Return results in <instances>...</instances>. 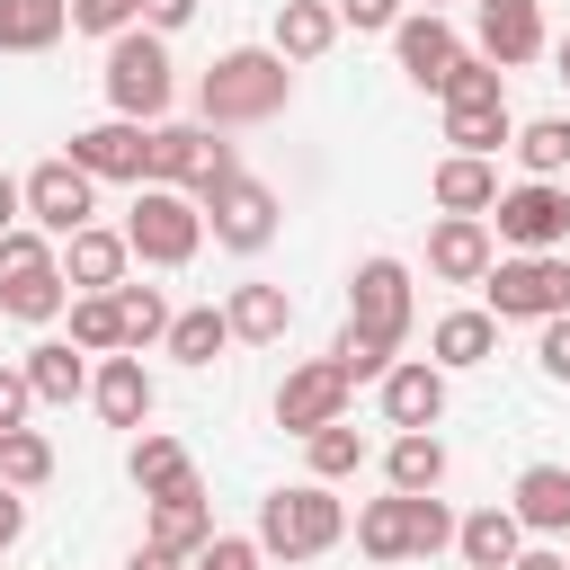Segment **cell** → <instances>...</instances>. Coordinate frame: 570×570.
Wrapping results in <instances>:
<instances>
[{"label":"cell","instance_id":"11","mask_svg":"<svg viewBox=\"0 0 570 570\" xmlns=\"http://www.w3.org/2000/svg\"><path fill=\"white\" fill-rule=\"evenodd\" d=\"M347 374H338V356H321V365H294L285 383H276V428H294V436H321V428H338L347 419Z\"/></svg>","mask_w":570,"mask_h":570},{"label":"cell","instance_id":"51","mask_svg":"<svg viewBox=\"0 0 570 570\" xmlns=\"http://www.w3.org/2000/svg\"><path fill=\"white\" fill-rule=\"evenodd\" d=\"M552 62H561V80H570V36H561V45H552Z\"/></svg>","mask_w":570,"mask_h":570},{"label":"cell","instance_id":"52","mask_svg":"<svg viewBox=\"0 0 570 570\" xmlns=\"http://www.w3.org/2000/svg\"><path fill=\"white\" fill-rule=\"evenodd\" d=\"M428 9H436V0H428Z\"/></svg>","mask_w":570,"mask_h":570},{"label":"cell","instance_id":"40","mask_svg":"<svg viewBox=\"0 0 570 570\" xmlns=\"http://www.w3.org/2000/svg\"><path fill=\"white\" fill-rule=\"evenodd\" d=\"M454 543V517H445V499L428 490V499H410V561H428V552H445Z\"/></svg>","mask_w":570,"mask_h":570},{"label":"cell","instance_id":"36","mask_svg":"<svg viewBox=\"0 0 570 570\" xmlns=\"http://www.w3.org/2000/svg\"><path fill=\"white\" fill-rule=\"evenodd\" d=\"M36 481H53V445L36 428H9L0 436V490H36Z\"/></svg>","mask_w":570,"mask_h":570},{"label":"cell","instance_id":"17","mask_svg":"<svg viewBox=\"0 0 570 570\" xmlns=\"http://www.w3.org/2000/svg\"><path fill=\"white\" fill-rule=\"evenodd\" d=\"M383 419L401 428V436H419V428H436L445 419V365H392L383 374Z\"/></svg>","mask_w":570,"mask_h":570},{"label":"cell","instance_id":"21","mask_svg":"<svg viewBox=\"0 0 570 570\" xmlns=\"http://www.w3.org/2000/svg\"><path fill=\"white\" fill-rule=\"evenodd\" d=\"M508 508H517L525 534H570V472H561V463H525Z\"/></svg>","mask_w":570,"mask_h":570},{"label":"cell","instance_id":"25","mask_svg":"<svg viewBox=\"0 0 570 570\" xmlns=\"http://www.w3.org/2000/svg\"><path fill=\"white\" fill-rule=\"evenodd\" d=\"M338 45V9H321V0H276V53L285 62H321Z\"/></svg>","mask_w":570,"mask_h":570},{"label":"cell","instance_id":"7","mask_svg":"<svg viewBox=\"0 0 570 570\" xmlns=\"http://www.w3.org/2000/svg\"><path fill=\"white\" fill-rule=\"evenodd\" d=\"M196 205H205V232H214L223 249H240V258L276 240V187H258L249 169H232V178H214V187H205Z\"/></svg>","mask_w":570,"mask_h":570},{"label":"cell","instance_id":"8","mask_svg":"<svg viewBox=\"0 0 570 570\" xmlns=\"http://www.w3.org/2000/svg\"><path fill=\"white\" fill-rule=\"evenodd\" d=\"M499 240L517 249V258H552L561 240H570V196L552 187V178H525V187H499Z\"/></svg>","mask_w":570,"mask_h":570},{"label":"cell","instance_id":"23","mask_svg":"<svg viewBox=\"0 0 570 570\" xmlns=\"http://www.w3.org/2000/svg\"><path fill=\"white\" fill-rule=\"evenodd\" d=\"M223 321H232V338H249V347H276V338L294 330V303H285V285H232Z\"/></svg>","mask_w":570,"mask_h":570},{"label":"cell","instance_id":"22","mask_svg":"<svg viewBox=\"0 0 570 570\" xmlns=\"http://www.w3.org/2000/svg\"><path fill=\"white\" fill-rule=\"evenodd\" d=\"M428 196H436L445 214H490V205H499V169L472 160V151H445L436 178H428Z\"/></svg>","mask_w":570,"mask_h":570},{"label":"cell","instance_id":"5","mask_svg":"<svg viewBox=\"0 0 570 570\" xmlns=\"http://www.w3.org/2000/svg\"><path fill=\"white\" fill-rule=\"evenodd\" d=\"M107 107L134 116V125H160L169 116V53H160L151 27H125L107 45Z\"/></svg>","mask_w":570,"mask_h":570},{"label":"cell","instance_id":"33","mask_svg":"<svg viewBox=\"0 0 570 570\" xmlns=\"http://www.w3.org/2000/svg\"><path fill=\"white\" fill-rule=\"evenodd\" d=\"M223 347H232V321H223L214 303H196V312L169 321V356H178V365H214Z\"/></svg>","mask_w":570,"mask_h":570},{"label":"cell","instance_id":"18","mask_svg":"<svg viewBox=\"0 0 570 570\" xmlns=\"http://www.w3.org/2000/svg\"><path fill=\"white\" fill-rule=\"evenodd\" d=\"M454 552H463V570H517V552H525L517 508H472V517L454 525Z\"/></svg>","mask_w":570,"mask_h":570},{"label":"cell","instance_id":"3","mask_svg":"<svg viewBox=\"0 0 570 570\" xmlns=\"http://www.w3.org/2000/svg\"><path fill=\"white\" fill-rule=\"evenodd\" d=\"M62 294H71V276H62V258H53V240L45 232H0V312L9 321H53L62 312Z\"/></svg>","mask_w":570,"mask_h":570},{"label":"cell","instance_id":"43","mask_svg":"<svg viewBox=\"0 0 570 570\" xmlns=\"http://www.w3.org/2000/svg\"><path fill=\"white\" fill-rule=\"evenodd\" d=\"M27 410H36V383H27V365H0V436H9V428H27Z\"/></svg>","mask_w":570,"mask_h":570},{"label":"cell","instance_id":"19","mask_svg":"<svg viewBox=\"0 0 570 570\" xmlns=\"http://www.w3.org/2000/svg\"><path fill=\"white\" fill-rule=\"evenodd\" d=\"M125 258H134L125 232H98V223L62 240V276H71L80 294H116V285H125Z\"/></svg>","mask_w":570,"mask_h":570},{"label":"cell","instance_id":"48","mask_svg":"<svg viewBox=\"0 0 570 570\" xmlns=\"http://www.w3.org/2000/svg\"><path fill=\"white\" fill-rule=\"evenodd\" d=\"M18 525H27V508H18V490H0V552L18 543Z\"/></svg>","mask_w":570,"mask_h":570},{"label":"cell","instance_id":"27","mask_svg":"<svg viewBox=\"0 0 570 570\" xmlns=\"http://www.w3.org/2000/svg\"><path fill=\"white\" fill-rule=\"evenodd\" d=\"M71 27V0H0V53H45Z\"/></svg>","mask_w":570,"mask_h":570},{"label":"cell","instance_id":"31","mask_svg":"<svg viewBox=\"0 0 570 570\" xmlns=\"http://www.w3.org/2000/svg\"><path fill=\"white\" fill-rule=\"evenodd\" d=\"M356 552H365V561H410V499H401V490H392V499H365Z\"/></svg>","mask_w":570,"mask_h":570},{"label":"cell","instance_id":"46","mask_svg":"<svg viewBox=\"0 0 570 570\" xmlns=\"http://www.w3.org/2000/svg\"><path fill=\"white\" fill-rule=\"evenodd\" d=\"M142 18H151V36H169V27L196 18V0H142Z\"/></svg>","mask_w":570,"mask_h":570},{"label":"cell","instance_id":"45","mask_svg":"<svg viewBox=\"0 0 570 570\" xmlns=\"http://www.w3.org/2000/svg\"><path fill=\"white\" fill-rule=\"evenodd\" d=\"M534 356H543V374H552V383H570V312H561V321H543V347H534Z\"/></svg>","mask_w":570,"mask_h":570},{"label":"cell","instance_id":"16","mask_svg":"<svg viewBox=\"0 0 570 570\" xmlns=\"http://www.w3.org/2000/svg\"><path fill=\"white\" fill-rule=\"evenodd\" d=\"M392 53H401V71H410L419 89H445V71L463 62V45H454V27H445L436 9L401 18V27H392Z\"/></svg>","mask_w":570,"mask_h":570},{"label":"cell","instance_id":"12","mask_svg":"<svg viewBox=\"0 0 570 570\" xmlns=\"http://www.w3.org/2000/svg\"><path fill=\"white\" fill-rule=\"evenodd\" d=\"M347 330H365V338H383V347L401 356V338H410V267H401V258H365V267H356V312H347Z\"/></svg>","mask_w":570,"mask_h":570},{"label":"cell","instance_id":"47","mask_svg":"<svg viewBox=\"0 0 570 570\" xmlns=\"http://www.w3.org/2000/svg\"><path fill=\"white\" fill-rule=\"evenodd\" d=\"M18 205H27V178L0 169V232H18Z\"/></svg>","mask_w":570,"mask_h":570},{"label":"cell","instance_id":"10","mask_svg":"<svg viewBox=\"0 0 570 570\" xmlns=\"http://www.w3.org/2000/svg\"><path fill=\"white\" fill-rule=\"evenodd\" d=\"M89 205H98V178L62 151V160H36L27 169V214L53 232V240H71V232H89Z\"/></svg>","mask_w":570,"mask_h":570},{"label":"cell","instance_id":"4","mask_svg":"<svg viewBox=\"0 0 570 570\" xmlns=\"http://www.w3.org/2000/svg\"><path fill=\"white\" fill-rule=\"evenodd\" d=\"M125 249L151 258V267H187L205 249V205L178 196V187H142L134 214H125Z\"/></svg>","mask_w":570,"mask_h":570},{"label":"cell","instance_id":"30","mask_svg":"<svg viewBox=\"0 0 570 570\" xmlns=\"http://www.w3.org/2000/svg\"><path fill=\"white\" fill-rule=\"evenodd\" d=\"M383 472H392V490H401V499H428V490L445 481V445H436L428 428H419V436H392Z\"/></svg>","mask_w":570,"mask_h":570},{"label":"cell","instance_id":"42","mask_svg":"<svg viewBox=\"0 0 570 570\" xmlns=\"http://www.w3.org/2000/svg\"><path fill=\"white\" fill-rule=\"evenodd\" d=\"M258 561H267V552H258V534H214L187 570H258Z\"/></svg>","mask_w":570,"mask_h":570},{"label":"cell","instance_id":"20","mask_svg":"<svg viewBox=\"0 0 570 570\" xmlns=\"http://www.w3.org/2000/svg\"><path fill=\"white\" fill-rule=\"evenodd\" d=\"M89 401H98L107 428H142V419H151V374H142V356H107V365L89 374Z\"/></svg>","mask_w":570,"mask_h":570},{"label":"cell","instance_id":"2","mask_svg":"<svg viewBox=\"0 0 570 570\" xmlns=\"http://www.w3.org/2000/svg\"><path fill=\"white\" fill-rule=\"evenodd\" d=\"M347 534V508L330 499V481H285L258 499V552L267 561H321Z\"/></svg>","mask_w":570,"mask_h":570},{"label":"cell","instance_id":"49","mask_svg":"<svg viewBox=\"0 0 570 570\" xmlns=\"http://www.w3.org/2000/svg\"><path fill=\"white\" fill-rule=\"evenodd\" d=\"M125 570H178V552H160V543H142V552H134Z\"/></svg>","mask_w":570,"mask_h":570},{"label":"cell","instance_id":"15","mask_svg":"<svg viewBox=\"0 0 570 570\" xmlns=\"http://www.w3.org/2000/svg\"><path fill=\"white\" fill-rule=\"evenodd\" d=\"M472 27H481V62H499V71L543 53V9L534 0H481Z\"/></svg>","mask_w":570,"mask_h":570},{"label":"cell","instance_id":"29","mask_svg":"<svg viewBox=\"0 0 570 570\" xmlns=\"http://www.w3.org/2000/svg\"><path fill=\"white\" fill-rule=\"evenodd\" d=\"M27 383H36V401H80L89 392V365L71 356V338H45V347H27Z\"/></svg>","mask_w":570,"mask_h":570},{"label":"cell","instance_id":"41","mask_svg":"<svg viewBox=\"0 0 570 570\" xmlns=\"http://www.w3.org/2000/svg\"><path fill=\"white\" fill-rule=\"evenodd\" d=\"M142 18V0H71V27L80 36H125Z\"/></svg>","mask_w":570,"mask_h":570},{"label":"cell","instance_id":"37","mask_svg":"<svg viewBox=\"0 0 570 570\" xmlns=\"http://www.w3.org/2000/svg\"><path fill=\"white\" fill-rule=\"evenodd\" d=\"M116 303H125V347H151V338H169V321H178L151 285H116Z\"/></svg>","mask_w":570,"mask_h":570},{"label":"cell","instance_id":"34","mask_svg":"<svg viewBox=\"0 0 570 570\" xmlns=\"http://www.w3.org/2000/svg\"><path fill=\"white\" fill-rule=\"evenodd\" d=\"M517 160H525V178H561V169H570V116L517 125Z\"/></svg>","mask_w":570,"mask_h":570},{"label":"cell","instance_id":"13","mask_svg":"<svg viewBox=\"0 0 570 570\" xmlns=\"http://www.w3.org/2000/svg\"><path fill=\"white\" fill-rule=\"evenodd\" d=\"M71 160L89 169V178H151V125H134V116H107V125H89V134H71Z\"/></svg>","mask_w":570,"mask_h":570},{"label":"cell","instance_id":"28","mask_svg":"<svg viewBox=\"0 0 570 570\" xmlns=\"http://www.w3.org/2000/svg\"><path fill=\"white\" fill-rule=\"evenodd\" d=\"M134 490H142V499H178V490H196L187 445H178V436H142V445H134Z\"/></svg>","mask_w":570,"mask_h":570},{"label":"cell","instance_id":"38","mask_svg":"<svg viewBox=\"0 0 570 570\" xmlns=\"http://www.w3.org/2000/svg\"><path fill=\"white\" fill-rule=\"evenodd\" d=\"M303 445H312V481H347V472L365 463V436H356L347 419H338V428H321V436H303Z\"/></svg>","mask_w":570,"mask_h":570},{"label":"cell","instance_id":"26","mask_svg":"<svg viewBox=\"0 0 570 570\" xmlns=\"http://www.w3.org/2000/svg\"><path fill=\"white\" fill-rule=\"evenodd\" d=\"M490 347H499V321L490 312H445L436 330H428V356L454 374V365H490Z\"/></svg>","mask_w":570,"mask_h":570},{"label":"cell","instance_id":"44","mask_svg":"<svg viewBox=\"0 0 570 570\" xmlns=\"http://www.w3.org/2000/svg\"><path fill=\"white\" fill-rule=\"evenodd\" d=\"M338 27L374 36V27H401V0H338Z\"/></svg>","mask_w":570,"mask_h":570},{"label":"cell","instance_id":"50","mask_svg":"<svg viewBox=\"0 0 570 570\" xmlns=\"http://www.w3.org/2000/svg\"><path fill=\"white\" fill-rule=\"evenodd\" d=\"M517 570H570L561 552H517Z\"/></svg>","mask_w":570,"mask_h":570},{"label":"cell","instance_id":"35","mask_svg":"<svg viewBox=\"0 0 570 570\" xmlns=\"http://www.w3.org/2000/svg\"><path fill=\"white\" fill-rule=\"evenodd\" d=\"M71 347L116 356V347H125V303H116V294H80V303H71Z\"/></svg>","mask_w":570,"mask_h":570},{"label":"cell","instance_id":"9","mask_svg":"<svg viewBox=\"0 0 570 570\" xmlns=\"http://www.w3.org/2000/svg\"><path fill=\"white\" fill-rule=\"evenodd\" d=\"M232 142H214V125H151V187H214L232 178Z\"/></svg>","mask_w":570,"mask_h":570},{"label":"cell","instance_id":"14","mask_svg":"<svg viewBox=\"0 0 570 570\" xmlns=\"http://www.w3.org/2000/svg\"><path fill=\"white\" fill-rule=\"evenodd\" d=\"M428 267H436L445 285H481V276L499 267V249H490V223H481V214H445V223L428 232Z\"/></svg>","mask_w":570,"mask_h":570},{"label":"cell","instance_id":"6","mask_svg":"<svg viewBox=\"0 0 570 570\" xmlns=\"http://www.w3.org/2000/svg\"><path fill=\"white\" fill-rule=\"evenodd\" d=\"M481 294H490V321H561L570 312V258L561 249L552 258H499L481 276Z\"/></svg>","mask_w":570,"mask_h":570},{"label":"cell","instance_id":"39","mask_svg":"<svg viewBox=\"0 0 570 570\" xmlns=\"http://www.w3.org/2000/svg\"><path fill=\"white\" fill-rule=\"evenodd\" d=\"M445 107H490V98H508L499 89V62H481V53H463L454 71H445V89H436Z\"/></svg>","mask_w":570,"mask_h":570},{"label":"cell","instance_id":"1","mask_svg":"<svg viewBox=\"0 0 570 570\" xmlns=\"http://www.w3.org/2000/svg\"><path fill=\"white\" fill-rule=\"evenodd\" d=\"M285 98H294V62H285L276 45H232V53L205 71V89H196L205 125H267Z\"/></svg>","mask_w":570,"mask_h":570},{"label":"cell","instance_id":"32","mask_svg":"<svg viewBox=\"0 0 570 570\" xmlns=\"http://www.w3.org/2000/svg\"><path fill=\"white\" fill-rule=\"evenodd\" d=\"M445 142H454V151H472V160H490L499 142H517L508 98H490V107H445Z\"/></svg>","mask_w":570,"mask_h":570},{"label":"cell","instance_id":"24","mask_svg":"<svg viewBox=\"0 0 570 570\" xmlns=\"http://www.w3.org/2000/svg\"><path fill=\"white\" fill-rule=\"evenodd\" d=\"M151 543H160V552H178V561H196V552L214 543V508H205V490L151 499Z\"/></svg>","mask_w":570,"mask_h":570}]
</instances>
